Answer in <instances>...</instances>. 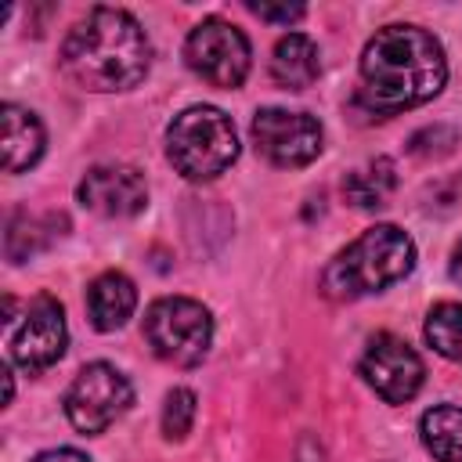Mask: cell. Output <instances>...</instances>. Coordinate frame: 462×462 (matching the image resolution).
Segmentation results:
<instances>
[{
	"label": "cell",
	"mask_w": 462,
	"mask_h": 462,
	"mask_svg": "<svg viewBox=\"0 0 462 462\" xmlns=\"http://www.w3.org/2000/svg\"><path fill=\"white\" fill-rule=\"evenodd\" d=\"M448 61L433 32L386 25L361 51V105L372 116H397L444 90Z\"/></svg>",
	"instance_id": "1"
},
{
	"label": "cell",
	"mask_w": 462,
	"mask_h": 462,
	"mask_svg": "<svg viewBox=\"0 0 462 462\" xmlns=\"http://www.w3.org/2000/svg\"><path fill=\"white\" fill-rule=\"evenodd\" d=\"M152 43L141 22L123 7H94L61 43L65 76L94 94L130 90L148 76Z\"/></svg>",
	"instance_id": "2"
},
{
	"label": "cell",
	"mask_w": 462,
	"mask_h": 462,
	"mask_svg": "<svg viewBox=\"0 0 462 462\" xmlns=\"http://www.w3.org/2000/svg\"><path fill=\"white\" fill-rule=\"evenodd\" d=\"M415 267V242L397 224H375L339 249L321 271V289L332 300H357L401 282Z\"/></svg>",
	"instance_id": "3"
},
{
	"label": "cell",
	"mask_w": 462,
	"mask_h": 462,
	"mask_svg": "<svg viewBox=\"0 0 462 462\" xmlns=\"http://www.w3.org/2000/svg\"><path fill=\"white\" fill-rule=\"evenodd\" d=\"M166 155L188 180H213L238 159V134L231 116L213 105H191L173 116L166 130Z\"/></svg>",
	"instance_id": "4"
},
{
	"label": "cell",
	"mask_w": 462,
	"mask_h": 462,
	"mask_svg": "<svg viewBox=\"0 0 462 462\" xmlns=\"http://www.w3.org/2000/svg\"><path fill=\"white\" fill-rule=\"evenodd\" d=\"M4 328H7V361L18 365L25 375H40L61 361L69 328L65 310L54 296H36L25 303L22 318H14V300H4Z\"/></svg>",
	"instance_id": "5"
},
{
	"label": "cell",
	"mask_w": 462,
	"mask_h": 462,
	"mask_svg": "<svg viewBox=\"0 0 462 462\" xmlns=\"http://www.w3.org/2000/svg\"><path fill=\"white\" fill-rule=\"evenodd\" d=\"M144 339L155 357L191 368L209 354L213 343V318L199 300L188 296H162L144 314Z\"/></svg>",
	"instance_id": "6"
},
{
	"label": "cell",
	"mask_w": 462,
	"mask_h": 462,
	"mask_svg": "<svg viewBox=\"0 0 462 462\" xmlns=\"http://www.w3.org/2000/svg\"><path fill=\"white\" fill-rule=\"evenodd\" d=\"M130 401H134L130 379L108 361H94L79 368V375L65 390V415L72 430H79L83 437H94V433H105L130 408Z\"/></svg>",
	"instance_id": "7"
},
{
	"label": "cell",
	"mask_w": 462,
	"mask_h": 462,
	"mask_svg": "<svg viewBox=\"0 0 462 462\" xmlns=\"http://www.w3.org/2000/svg\"><path fill=\"white\" fill-rule=\"evenodd\" d=\"M184 61L209 87L235 90L249 76V40L238 25H231L224 18H206L188 32Z\"/></svg>",
	"instance_id": "8"
},
{
	"label": "cell",
	"mask_w": 462,
	"mask_h": 462,
	"mask_svg": "<svg viewBox=\"0 0 462 462\" xmlns=\"http://www.w3.org/2000/svg\"><path fill=\"white\" fill-rule=\"evenodd\" d=\"M321 123L307 112H289V108H260L253 116V144L256 152L289 170V166H307L321 152Z\"/></svg>",
	"instance_id": "9"
},
{
	"label": "cell",
	"mask_w": 462,
	"mask_h": 462,
	"mask_svg": "<svg viewBox=\"0 0 462 462\" xmlns=\"http://www.w3.org/2000/svg\"><path fill=\"white\" fill-rule=\"evenodd\" d=\"M361 375L386 404H404L419 393L426 368H422V357L401 336L375 332L361 354Z\"/></svg>",
	"instance_id": "10"
},
{
	"label": "cell",
	"mask_w": 462,
	"mask_h": 462,
	"mask_svg": "<svg viewBox=\"0 0 462 462\" xmlns=\"http://www.w3.org/2000/svg\"><path fill=\"white\" fill-rule=\"evenodd\" d=\"M76 199L101 217H137L148 206V184L134 166H94L79 180Z\"/></svg>",
	"instance_id": "11"
},
{
	"label": "cell",
	"mask_w": 462,
	"mask_h": 462,
	"mask_svg": "<svg viewBox=\"0 0 462 462\" xmlns=\"http://www.w3.org/2000/svg\"><path fill=\"white\" fill-rule=\"evenodd\" d=\"M137 307V289L123 271H105L87 289V314L97 332H116Z\"/></svg>",
	"instance_id": "12"
},
{
	"label": "cell",
	"mask_w": 462,
	"mask_h": 462,
	"mask_svg": "<svg viewBox=\"0 0 462 462\" xmlns=\"http://www.w3.org/2000/svg\"><path fill=\"white\" fill-rule=\"evenodd\" d=\"M0 116H4V170L22 173V170L36 166L43 155V144H47L40 119L29 108L11 105V101L0 108Z\"/></svg>",
	"instance_id": "13"
},
{
	"label": "cell",
	"mask_w": 462,
	"mask_h": 462,
	"mask_svg": "<svg viewBox=\"0 0 462 462\" xmlns=\"http://www.w3.org/2000/svg\"><path fill=\"white\" fill-rule=\"evenodd\" d=\"M321 76V58L310 36L303 32H289L274 43L271 54V79L285 90H307L314 79Z\"/></svg>",
	"instance_id": "14"
},
{
	"label": "cell",
	"mask_w": 462,
	"mask_h": 462,
	"mask_svg": "<svg viewBox=\"0 0 462 462\" xmlns=\"http://www.w3.org/2000/svg\"><path fill=\"white\" fill-rule=\"evenodd\" d=\"M393 188H397V166L386 155H379V159H372V162H365V166H357V170H350L343 177V195L357 209H379V206H386V199L393 195Z\"/></svg>",
	"instance_id": "15"
},
{
	"label": "cell",
	"mask_w": 462,
	"mask_h": 462,
	"mask_svg": "<svg viewBox=\"0 0 462 462\" xmlns=\"http://www.w3.org/2000/svg\"><path fill=\"white\" fill-rule=\"evenodd\" d=\"M422 448L437 462H462V408L458 404H437L419 419Z\"/></svg>",
	"instance_id": "16"
},
{
	"label": "cell",
	"mask_w": 462,
	"mask_h": 462,
	"mask_svg": "<svg viewBox=\"0 0 462 462\" xmlns=\"http://www.w3.org/2000/svg\"><path fill=\"white\" fill-rule=\"evenodd\" d=\"M58 224H65V217H29L25 209H18L11 220H7V238H4V249H7V260L11 263H22V260H29V256H36L51 238H54V231L51 227H58Z\"/></svg>",
	"instance_id": "17"
},
{
	"label": "cell",
	"mask_w": 462,
	"mask_h": 462,
	"mask_svg": "<svg viewBox=\"0 0 462 462\" xmlns=\"http://www.w3.org/2000/svg\"><path fill=\"white\" fill-rule=\"evenodd\" d=\"M426 343L462 365V303H437L426 314Z\"/></svg>",
	"instance_id": "18"
},
{
	"label": "cell",
	"mask_w": 462,
	"mask_h": 462,
	"mask_svg": "<svg viewBox=\"0 0 462 462\" xmlns=\"http://www.w3.org/2000/svg\"><path fill=\"white\" fill-rule=\"evenodd\" d=\"M195 422V393L188 386H177L166 393V404H162V433L170 440H184L188 430Z\"/></svg>",
	"instance_id": "19"
},
{
	"label": "cell",
	"mask_w": 462,
	"mask_h": 462,
	"mask_svg": "<svg viewBox=\"0 0 462 462\" xmlns=\"http://www.w3.org/2000/svg\"><path fill=\"white\" fill-rule=\"evenodd\" d=\"M455 130L451 126H426V130H419V134H411V141H408V152L411 155H419V159H440V155H448L451 148H455Z\"/></svg>",
	"instance_id": "20"
},
{
	"label": "cell",
	"mask_w": 462,
	"mask_h": 462,
	"mask_svg": "<svg viewBox=\"0 0 462 462\" xmlns=\"http://www.w3.org/2000/svg\"><path fill=\"white\" fill-rule=\"evenodd\" d=\"M256 18H263V22H278V25H289V22H296V18H303V7L300 4H256V0H249L245 4Z\"/></svg>",
	"instance_id": "21"
},
{
	"label": "cell",
	"mask_w": 462,
	"mask_h": 462,
	"mask_svg": "<svg viewBox=\"0 0 462 462\" xmlns=\"http://www.w3.org/2000/svg\"><path fill=\"white\" fill-rule=\"evenodd\" d=\"M32 462H90V458L76 448H51V451H40Z\"/></svg>",
	"instance_id": "22"
},
{
	"label": "cell",
	"mask_w": 462,
	"mask_h": 462,
	"mask_svg": "<svg viewBox=\"0 0 462 462\" xmlns=\"http://www.w3.org/2000/svg\"><path fill=\"white\" fill-rule=\"evenodd\" d=\"M451 278L462 285V242L455 245V256H451Z\"/></svg>",
	"instance_id": "23"
}]
</instances>
